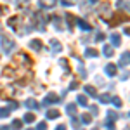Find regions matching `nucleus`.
I'll list each match as a JSON object with an SVG mask.
<instances>
[{
  "label": "nucleus",
  "mask_w": 130,
  "mask_h": 130,
  "mask_svg": "<svg viewBox=\"0 0 130 130\" xmlns=\"http://www.w3.org/2000/svg\"><path fill=\"white\" fill-rule=\"evenodd\" d=\"M113 18H115V19H108L111 26H116V24H121V23H127V21H130L128 14H125V12H116Z\"/></svg>",
  "instance_id": "f257e3e1"
},
{
  "label": "nucleus",
  "mask_w": 130,
  "mask_h": 130,
  "mask_svg": "<svg viewBox=\"0 0 130 130\" xmlns=\"http://www.w3.org/2000/svg\"><path fill=\"white\" fill-rule=\"evenodd\" d=\"M14 61L18 62V64H26V66H30L31 62V57L28 56V54H23V52H19V54H16V57H14Z\"/></svg>",
  "instance_id": "f03ea898"
},
{
  "label": "nucleus",
  "mask_w": 130,
  "mask_h": 130,
  "mask_svg": "<svg viewBox=\"0 0 130 130\" xmlns=\"http://www.w3.org/2000/svg\"><path fill=\"white\" fill-rule=\"evenodd\" d=\"M116 118H118V115H116L115 111H109V113H108V120H106V127H108V128H115Z\"/></svg>",
  "instance_id": "7ed1b4c3"
},
{
  "label": "nucleus",
  "mask_w": 130,
  "mask_h": 130,
  "mask_svg": "<svg viewBox=\"0 0 130 130\" xmlns=\"http://www.w3.org/2000/svg\"><path fill=\"white\" fill-rule=\"evenodd\" d=\"M127 64H130V52L127 50V52H123L120 57V66H127Z\"/></svg>",
  "instance_id": "20e7f679"
},
{
  "label": "nucleus",
  "mask_w": 130,
  "mask_h": 130,
  "mask_svg": "<svg viewBox=\"0 0 130 130\" xmlns=\"http://www.w3.org/2000/svg\"><path fill=\"white\" fill-rule=\"evenodd\" d=\"M2 47H4V50L9 52V50L14 47V42L10 40V38H2Z\"/></svg>",
  "instance_id": "39448f33"
},
{
  "label": "nucleus",
  "mask_w": 130,
  "mask_h": 130,
  "mask_svg": "<svg viewBox=\"0 0 130 130\" xmlns=\"http://www.w3.org/2000/svg\"><path fill=\"white\" fill-rule=\"evenodd\" d=\"M104 71H106L108 76H115V75H116V66H115V64H106Z\"/></svg>",
  "instance_id": "423d86ee"
},
{
  "label": "nucleus",
  "mask_w": 130,
  "mask_h": 130,
  "mask_svg": "<svg viewBox=\"0 0 130 130\" xmlns=\"http://www.w3.org/2000/svg\"><path fill=\"white\" fill-rule=\"evenodd\" d=\"M56 102H59V97L56 94H49L45 97V104H56Z\"/></svg>",
  "instance_id": "0eeeda50"
},
{
  "label": "nucleus",
  "mask_w": 130,
  "mask_h": 130,
  "mask_svg": "<svg viewBox=\"0 0 130 130\" xmlns=\"http://www.w3.org/2000/svg\"><path fill=\"white\" fill-rule=\"evenodd\" d=\"M24 106H26V108H30V109H38V102H37V101H33V99L24 101Z\"/></svg>",
  "instance_id": "6e6552de"
},
{
  "label": "nucleus",
  "mask_w": 130,
  "mask_h": 130,
  "mask_svg": "<svg viewBox=\"0 0 130 130\" xmlns=\"http://www.w3.org/2000/svg\"><path fill=\"white\" fill-rule=\"evenodd\" d=\"M50 45H52V52H61V50H62V45H61L57 40H52Z\"/></svg>",
  "instance_id": "1a4fd4ad"
},
{
  "label": "nucleus",
  "mask_w": 130,
  "mask_h": 130,
  "mask_svg": "<svg viewBox=\"0 0 130 130\" xmlns=\"http://www.w3.org/2000/svg\"><path fill=\"white\" fill-rule=\"evenodd\" d=\"M78 26H80L82 30H85V31H89L90 28H92V26H90V24H89L85 19H78Z\"/></svg>",
  "instance_id": "9d476101"
},
{
  "label": "nucleus",
  "mask_w": 130,
  "mask_h": 130,
  "mask_svg": "<svg viewBox=\"0 0 130 130\" xmlns=\"http://www.w3.org/2000/svg\"><path fill=\"white\" fill-rule=\"evenodd\" d=\"M59 116V111L57 109H49L47 111V118H50V120H56Z\"/></svg>",
  "instance_id": "9b49d317"
},
{
  "label": "nucleus",
  "mask_w": 130,
  "mask_h": 130,
  "mask_svg": "<svg viewBox=\"0 0 130 130\" xmlns=\"http://www.w3.org/2000/svg\"><path fill=\"white\" fill-rule=\"evenodd\" d=\"M85 92H87L89 95H92V97L97 95V90H95V87H92V85H87V87H85Z\"/></svg>",
  "instance_id": "f8f14e48"
},
{
  "label": "nucleus",
  "mask_w": 130,
  "mask_h": 130,
  "mask_svg": "<svg viewBox=\"0 0 130 130\" xmlns=\"http://www.w3.org/2000/svg\"><path fill=\"white\" fill-rule=\"evenodd\" d=\"M56 2H57V0H40L42 7H54V5H56Z\"/></svg>",
  "instance_id": "ddd939ff"
},
{
  "label": "nucleus",
  "mask_w": 130,
  "mask_h": 130,
  "mask_svg": "<svg viewBox=\"0 0 130 130\" xmlns=\"http://www.w3.org/2000/svg\"><path fill=\"white\" fill-rule=\"evenodd\" d=\"M85 56H87V57H97L99 52H97L95 49H87V50H85Z\"/></svg>",
  "instance_id": "4468645a"
},
{
  "label": "nucleus",
  "mask_w": 130,
  "mask_h": 130,
  "mask_svg": "<svg viewBox=\"0 0 130 130\" xmlns=\"http://www.w3.org/2000/svg\"><path fill=\"white\" fill-rule=\"evenodd\" d=\"M82 123H85V125L92 123V115H87V113H83V115H82Z\"/></svg>",
  "instance_id": "2eb2a0df"
},
{
  "label": "nucleus",
  "mask_w": 130,
  "mask_h": 130,
  "mask_svg": "<svg viewBox=\"0 0 130 130\" xmlns=\"http://www.w3.org/2000/svg\"><path fill=\"white\" fill-rule=\"evenodd\" d=\"M76 102H78L80 106H83V108H85V106H89V101H87V97H85V95H78Z\"/></svg>",
  "instance_id": "dca6fc26"
},
{
  "label": "nucleus",
  "mask_w": 130,
  "mask_h": 130,
  "mask_svg": "<svg viewBox=\"0 0 130 130\" xmlns=\"http://www.w3.org/2000/svg\"><path fill=\"white\" fill-rule=\"evenodd\" d=\"M111 42H113V45H115V47H118V45L121 43V38H120V35H116V33H115V35L111 37Z\"/></svg>",
  "instance_id": "f3484780"
},
{
  "label": "nucleus",
  "mask_w": 130,
  "mask_h": 130,
  "mask_svg": "<svg viewBox=\"0 0 130 130\" xmlns=\"http://www.w3.org/2000/svg\"><path fill=\"white\" fill-rule=\"evenodd\" d=\"M99 99L102 104H108V102H111V95L109 94H102V95H99Z\"/></svg>",
  "instance_id": "a211bd4d"
},
{
  "label": "nucleus",
  "mask_w": 130,
  "mask_h": 130,
  "mask_svg": "<svg viewBox=\"0 0 130 130\" xmlns=\"http://www.w3.org/2000/svg\"><path fill=\"white\" fill-rule=\"evenodd\" d=\"M102 52H104V56H108V57H111V56H113V47H111V45H104V49H102Z\"/></svg>",
  "instance_id": "6ab92c4d"
},
{
  "label": "nucleus",
  "mask_w": 130,
  "mask_h": 130,
  "mask_svg": "<svg viewBox=\"0 0 130 130\" xmlns=\"http://www.w3.org/2000/svg\"><path fill=\"white\" fill-rule=\"evenodd\" d=\"M52 23L56 24V28H57V30L62 28V26H61V18H59V16H52Z\"/></svg>",
  "instance_id": "aec40b11"
},
{
  "label": "nucleus",
  "mask_w": 130,
  "mask_h": 130,
  "mask_svg": "<svg viewBox=\"0 0 130 130\" xmlns=\"http://www.w3.org/2000/svg\"><path fill=\"white\" fill-rule=\"evenodd\" d=\"M30 45H31L35 50H40V49H42V42H40V40H31Z\"/></svg>",
  "instance_id": "412c9836"
},
{
  "label": "nucleus",
  "mask_w": 130,
  "mask_h": 130,
  "mask_svg": "<svg viewBox=\"0 0 130 130\" xmlns=\"http://www.w3.org/2000/svg\"><path fill=\"white\" fill-rule=\"evenodd\" d=\"M66 21H68L70 30H71V28H73V24H75V16H73V14H66Z\"/></svg>",
  "instance_id": "4be33fe9"
},
{
  "label": "nucleus",
  "mask_w": 130,
  "mask_h": 130,
  "mask_svg": "<svg viewBox=\"0 0 130 130\" xmlns=\"http://www.w3.org/2000/svg\"><path fill=\"white\" fill-rule=\"evenodd\" d=\"M66 111H68L70 115H75V113H76V104H68V106H66Z\"/></svg>",
  "instance_id": "5701e85b"
},
{
  "label": "nucleus",
  "mask_w": 130,
  "mask_h": 130,
  "mask_svg": "<svg viewBox=\"0 0 130 130\" xmlns=\"http://www.w3.org/2000/svg\"><path fill=\"white\" fill-rule=\"evenodd\" d=\"M24 121H26V123H33V121H35V115H33V113H28V115L24 116Z\"/></svg>",
  "instance_id": "b1692460"
},
{
  "label": "nucleus",
  "mask_w": 130,
  "mask_h": 130,
  "mask_svg": "<svg viewBox=\"0 0 130 130\" xmlns=\"http://www.w3.org/2000/svg\"><path fill=\"white\" fill-rule=\"evenodd\" d=\"M9 108H0V118H5V116H9Z\"/></svg>",
  "instance_id": "393cba45"
},
{
  "label": "nucleus",
  "mask_w": 130,
  "mask_h": 130,
  "mask_svg": "<svg viewBox=\"0 0 130 130\" xmlns=\"http://www.w3.org/2000/svg\"><path fill=\"white\" fill-rule=\"evenodd\" d=\"M111 102H113L116 108H121V99H120V97H113V99H111Z\"/></svg>",
  "instance_id": "a878e982"
},
{
  "label": "nucleus",
  "mask_w": 130,
  "mask_h": 130,
  "mask_svg": "<svg viewBox=\"0 0 130 130\" xmlns=\"http://www.w3.org/2000/svg\"><path fill=\"white\" fill-rule=\"evenodd\" d=\"M78 87H80V82H78V80H73V82H71V85H70L71 90H76Z\"/></svg>",
  "instance_id": "bb28decb"
},
{
  "label": "nucleus",
  "mask_w": 130,
  "mask_h": 130,
  "mask_svg": "<svg viewBox=\"0 0 130 130\" xmlns=\"http://www.w3.org/2000/svg\"><path fill=\"white\" fill-rule=\"evenodd\" d=\"M21 125H23V120H14L12 121V127H14V128H18V127H21Z\"/></svg>",
  "instance_id": "cd10ccee"
},
{
  "label": "nucleus",
  "mask_w": 130,
  "mask_h": 130,
  "mask_svg": "<svg viewBox=\"0 0 130 130\" xmlns=\"http://www.w3.org/2000/svg\"><path fill=\"white\" fill-rule=\"evenodd\" d=\"M76 0H62V5H75Z\"/></svg>",
  "instance_id": "c85d7f7f"
},
{
  "label": "nucleus",
  "mask_w": 130,
  "mask_h": 130,
  "mask_svg": "<svg viewBox=\"0 0 130 130\" xmlns=\"http://www.w3.org/2000/svg\"><path fill=\"white\" fill-rule=\"evenodd\" d=\"M80 123L82 121L78 120V118H73V120H71V125H73V127H80Z\"/></svg>",
  "instance_id": "c756f323"
},
{
  "label": "nucleus",
  "mask_w": 130,
  "mask_h": 130,
  "mask_svg": "<svg viewBox=\"0 0 130 130\" xmlns=\"http://www.w3.org/2000/svg\"><path fill=\"white\" fill-rule=\"evenodd\" d=\"M104 40V33H97L95 35V42H102Z\"/></svg>",
  "instance_id": "7c9ffc66"
},
{
  "label": "nucleus",
  "mask_w": 130,
  "mask_h": 130,
  "mask_svg": "<svg viewBox=\"0 0 130 130\" xmlns=\"http://www.w3.org/2000/svg\"><path fill=\"white\" fill-rule=\"evenodd\" d=\"M130 76V71H123V75H121V80H127Z\"/></svg>",
  "instance_id": "2f4dec72"
},
{
  "label": "nucleus",
  "mask_w": 130,
  "mask_h": 130,
  "mask_svg": "<svg viewBox=\"0 0 130 130\" xmlns=\"http://www.w3.org/2000/svg\"><path fill=\"white\" fill-rule=\"evenodd\" d=\"M38 128H40V130L47 128V125H45V121H42V123H38Z\"/></svg>",
  "instance_id": "473e14b6"
},
{
  "label": "nucleus",
  "mask_w": 130,
  "mask_h": 130,
  "mask_svg": "<svg viewBox=\"0 0 130 130\" xmlns=\"http://www.w3.org/2000/svg\"><path fill=\"white\" fill-rule=\"evenodd\" d=\"M97 111H99V109H97V106H92V113H94V115H97Z\"/></svg>",
  "instance_id": "72a5a7b5"
},
{
  "label": "nucleus",
  "mask_w": 130,
  "mask_h": 130,
  "mask_svg": "<svg viewBox=\"0 0 130 130\" xmlns=\"http://www.w3.org/2000/svg\"><path fill=\"white\" fill-rule=\"evenodd\" d=\"M125 33H127V35L130 37V26H128V28H125Z\"/></svg>",
  "instance_id": "f704fd0d"
},
{
  "label": "nucleus",
  "mask_w": 130,
  "mask_h": 130,
  "mask_svg": "<svg viewBox=\"0 0 130 130\" xmlns=\"http://www.w3.org/2000/svg\"><path fill=\"white\" fill-rule=\"evenodd\" d=\"M90 2H92V4H95V2H97V0H90Z\"/></svg>",
  "instance_id": "c9c22d12"
},
{
  "label": "nucleus",
  "mask_w": 130,
  "mask_h": 130,
  "mask_svg": "<svg viewBox=\"0 0 130 130\" xmlns=\"http://www.w3.org/2000/svg\"><path fill=\"white\" fill-rule=\"evenodd\" d=\"M127 7H128V10H130V2H128V5H127Z\"/></svg>",
  "instance_id": "e433bc0d"
}]
</instances>
